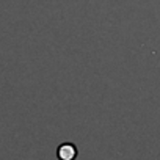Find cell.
<instances>
[{
    "mask_svg": "<svg viewBox=\"0 0 160 160\" xmlns=\"http://www.w3.org/2000/svg\"><path fill=\"white\" fill-rule=\"evenodd\" d=\"M78 155V149L74 143H61L57 148V158L58 160H75Z\"/></svg>",
    "mask_w": 160,
    "mask_h": 160,
    "instance_id": "6da1fadb",
    "label": "cell"
}]
</instances>
